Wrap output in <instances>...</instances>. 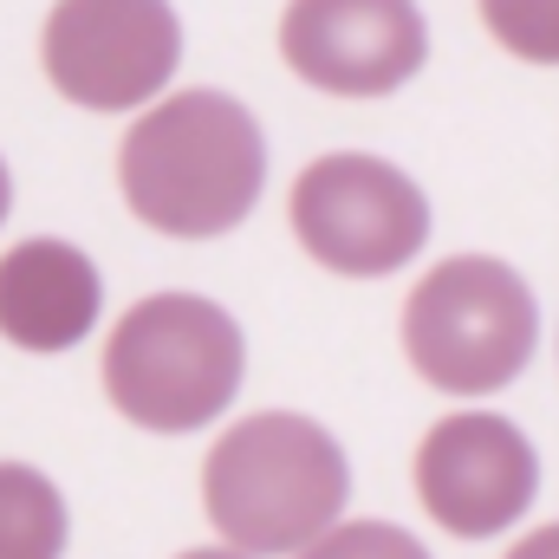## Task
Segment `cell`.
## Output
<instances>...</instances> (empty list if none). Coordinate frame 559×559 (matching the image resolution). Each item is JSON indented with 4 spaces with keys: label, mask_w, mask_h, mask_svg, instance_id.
Here are the masks:
<instances>
[{
    "label": "cell",
    "mask_w": 559,
    "mask_h": 559,
    "mask_svg": "<svg viewBox=\"0 0 559 559\" xmlns=\"http://www.w3.org/2000/svg\"><path fill=\"white\" fill-rule=\"evenodd\" d=\"M118 189L150 235L222 241L267 195V131L235 92H163L118 143Z\"/></svg>",
    "instance_id": "obj_1"
},
{
    "label": "cell",
    "mask_w": 559,
    "mask_h": 559,
    "mask_svg": "<svg viewBox=\"0 0 559 559\" xmlns=\"http://www.w3.org/2000/svg\"><path fill=\"white\" fill-rule=\"evenodd\" d=\"M202 508L222 547L248 559H293L352 508V455L319 417L254 411L228 423L202 455Z\"/></svg>",
    "instance_id": "obj_2"
},
{
    "label": "cell",
    "mask_w": 559,
    "mask_h": 559,
    "mask_svg": "<svg viewBox=\"0 0 559 559\" xmlns=\"http://www.w3.org/2000/svg\"><path fill=\"white\" fill-rule=\"evenodd\" d=\"M105 397L150 436H195L228 417L248 378V332L209 293H150L105 338Z\"/></svg>",
    "instance_id": "obj_3"
},
{
    "label": "cell",
    "mask_w": 559,
    "mask_h": 559,
    "mask_svg": "<svg viewBox=\"0 0 559 559\" xmlns=\"http://www.w3.org/2000/svg\"><path fill=\"white\" fill-rule=\"evenodd\" d=\"M404 365L436 397H501L540 352V299L495 254H449L411 286L397 312Z\"/></svg>",
    "instance_id": "obj_4"
},
{
    "label": "cell",
    "mask_w": 559,
    "mask_h": 559,
    "mask_svg": "<svg viewBox=\"0 0 559 559\" xmlns=\"http://www.w3.org/2000/svg\"><path fill=\"white\" fill-rule=\"evenodd\" d=\"M286 228L338 280H391L429 248V195L423 182L371 150H325L293 176Z\"/></svg>",
    "instance_id": "obj_5"
},
{
    "label": "cell",
    "mask_w": 559,
    "mask_h": 559,
    "mask_svg": "<svg viewBox=\"0 0 559 559\" xmlns=\"http://www.w3.org/2000/svg\"><path fill=\"white\" fill-rule=\"evenodd\" d=\"M39 66L46 85L79 111H143L182 66V20L169 0H52Z\"/></svg>",
    "instance_id": "obj_6"
},
{
    "label": "cell",
    "mask_w": 559,
    "mask_h": 559,
    "mask_svg": "<svg viewBox=\"0 0 559 559\" xmlns=\"http://www.w3.org/2000/svg\"><path fill=\"white\" fill-rule=\"evenodd\" d=\"M417 508L455 540H501L540 501V449L501 411H449L411 462Z\"/></svg>",
    "instance_id": "obj_7"
},
{
    "label": "cell",
    "mask_w": 559,
    "mask_h": 559,
    "mask_svg": "<svg viewBox=\"0 0 559 559\" xmlns=\"http://www.w3.org/2000/svg\"><path fill=\"white\" fill-rule=\"evenodd\" d=\"M280 59L325 98H391L429 66L417 0H286Z\"/></svg>",
    "instance_id": "obj_8"
},
{
    "label": "cell",
    "mask_w": 559,
    "mask_h": 559,
    "mask_svg": "<svg viewBox=\"0 0 559 559\" xmlns=\"http://www.w3.org/2000/svg\"><path fill=\"white\" fill-rule=\"evenodd\" d=\"M105 274L79 241L33 235L0 254V338L33 358H59L98 332Z\"/></svg>",
    "instance_id": "obj_9"
},
{
    "label": "cell",
    "mask_w": 559,
    "mask_h": 559,
    "mask_svg": "<svg viewBox=\"0 0 559 559\" xmlns=\"http://www.w3.org/2000/svg\"><path fill=\"white\" fill-rule=\"evenodd\" d=\"M72 508L33 462H0V559H66Z\"/></svg>",
    "instance_id": "obj_10"
},
{
    "label": "cell",
    "mask_w": 559,
    "mask_h": 559,
    "mask_svg": "<svg viewBox=\"0 0 559 559\" xmlns=\"http://www.w3.org/2000/svg\"><path fill=\"white\" fill-rule=\"evenodd\" d=\"M488 39L521 66H559V0H475Z\"/></svg>",
    "instance_id": "obj_11"
},
{
    "label": "cell",
    "mask_w": 559,
    "mask_h": 559,
    "mask_svg": "<svg viewBox=\"0 0 559 559\" xmlns=\"http://www.w3.org/2000/svg\"><path fill=\"white\" fill-rule=\"evenodd\" d=\"M293 559H436V554L397 521H338L332 534H319Z\"/></svg>",
    "instance_id": "obj_12"
},
{
    "label": "cell",
    "mask_w": 559,
    "mask_h": 559,
    "mask_svg": "<svg viewBox=\"0 0 559 559\" xmlns=\"http://www.w3.org/2000/svg\"><path fill=\"white\" fill-rule=\"evenodd\" d=\"M501 559H559V521L534 527V534H521V540H514Z\"/></svg>",
    "instance_id": "obj_13"
},
{
    "label": "cell",
    "mask_w": 559,
    "mask_h": 559,
    "mask_svg": "<svg viewBox=\"0 0 559 559\" xmlns=\"http://www.w3.org/2000/svg\"><path fill=\"white\" fill-rule=\"evenodd\" d=\"M7 215H13V169H7V156H0V228H7Z\"/></svg>",
    "instance_id": "obj_14"
},
{
    "label": "cell",
    "mask_w": 559,
    "mask_h": 559,
    "mask_svg": "<svg viewBox=\"0 0 559 559\" xmlns=\"http://www.w3.org/2000/svg\"><path fill=\"white\" fill-rule=\"evenodd\" d=\"M176 559H248V554H235V547H189V554H176Z\"/></svg>",
    "instance_id": "obj_15"
}]
</instances>
